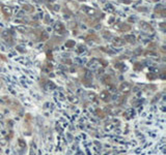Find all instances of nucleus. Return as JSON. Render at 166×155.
<instances>
[{"instance_id":"f257e3e1","label":"nucleus","mask_w":166,"mask_h":155,"mask_svg":"<svg viewBox=\"0 0 166 155\" xmlns=\"http://www.w3.org/2000/svg\"><path fill=\"white\" fill-rule=\"evenodd\" d=\"M120 90H122V92H124V93H128L130 91V86L128 84H124V85H122V87H120Z\"/></svg>"},{"instance_id":"f03ea898","label":"nucleus","mask_w":166,"mask_h":155,"mask_svg":"<svg viewBox=\"0 0 166 155\" xmlns=\"http://www.w3.org/2000/svg\"><path fill=\"white\" fill-rule=\"evenodd\" d=\"M101 98L104 99V100H108V98H109V95L107 94V92H103L101 94Z\"/></svg>"}]
</instances>
